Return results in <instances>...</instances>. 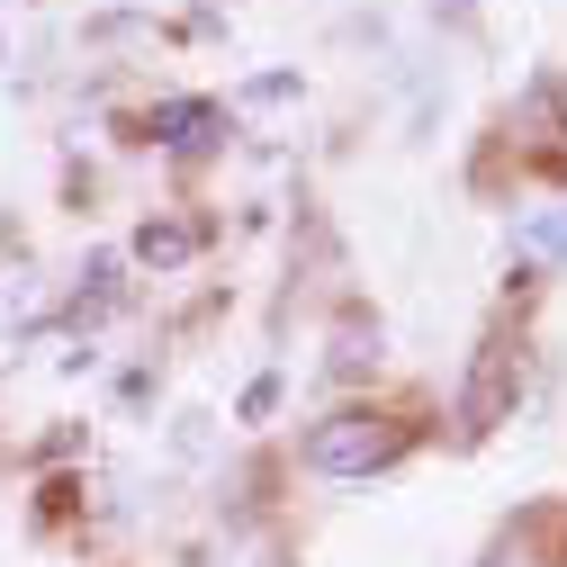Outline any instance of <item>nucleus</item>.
Segmentation results:
<instances>
[{"label":"nucleus","instance_id":"f257e3e1","mask_svg":"<svg viewBox=\"0 0 567 567\" xmlns=\"http://www.w3.org/2000/svg\"><path fill=\"white\" fill-rule=\"evenodd\" d=\"M405 423L396 414H370V405H342V414H324V423H307V468L316 477H370V468H388V460H405Z\"/></svg>","mask_w":567,"mask_h":567},{"label":"nucleus","instance_id":"f03ea898","mask_svg":"<svg viewBox=\"0 0 567 567\" xmlns=\"http://www.w3.org/2000/svg\"><path fill=\"white\" fill-rule=\"evenodd\" d=\"M514 388H523L514 342H486V351H477V370H468V396H460V433H468V442L495 433V423H505V405H514Z\"/></svg>","mask_w":567,"mask_h":567},{"label":"nucleus","instance_id":"7ed1b4c3","mask_svg":"<svg viewBox=\"0 0 567 567\" xmlns=\"http://www.w3.org/2000/svg\"><path fill=\"white\" fill-rule=\"evenodd\" d=\"M145 135L172 145V154H207V145L226 135V109H217V100H163V109L145 117Z\"/></svg>","mask_w":567,"mask_h":567},{"label":"nucleus","instance_id":"20e7f679","mask_svg":"<svg viewBox=\"0 0 567 567\" xmlns=\"http://www.w3.org/2000/svg\"><path fill=\"white\" fill-rule=\"evenodd\" d=\"M217 567H298V558H289V540H279L270 523H235L217 540Z\"/></svg>","mask_w":567,"mask_h":567},{"label":"nucleus","instance_id":"39448f33","mask_svg":"<svg viewBox=\"0 0 567 567\" xmlns=\"http://www.w3.org/2000/svg\"><path fill=\"white\" fill-rule=\"evenodd\" d=\"M333 370H342V379L379 370V324H370V316H342V324H333Z\"/></svg>","mask_w":567,"mask_h":567},{"label":"nucleus","instance_id":"423d86ee","mask_svg":"<svg viewBox=\"0 0 567 567\" xmlns=\"http://www.w3.org/2000/svg\"><path fill=\"white\" fill-rule=\"evenodd\" d=\"M198 252V226H145V235H135V261H145V270H181Z\"/></svg>","mask_w":567,"mask_h":567},{"label":"nucleus","instance_id":"0eeeda50","mask_svg":"<svg viewBox=\"0 0 567 567\" xmlns=\"http://www.w3.org/2000/svg\"><path fill=\"white\" fill-rule=\"evenodd\" d=\"M532 252H558V261H567V207H549V217H532Z\"/></svg>","mask_w":567,"mask_h":567},{"label":"nucleus","instance_id":"6e6552de","mask_svg":"<svg viewBox=\"0 0 567 567\" xmlns=\"http://www.w3.org/2000/svg\"><path fill=\"white\" fill-rule=\"evenodd\" d=\"M451 10H468V0H451Z\"/></svg>","mask_w":567,"mask_h":567}]
</instances>
